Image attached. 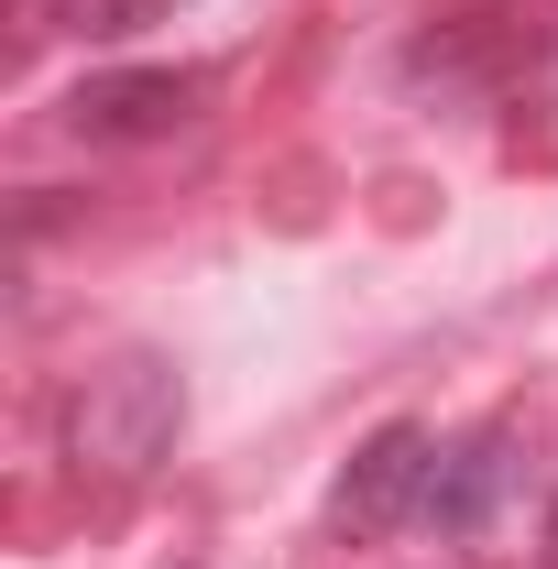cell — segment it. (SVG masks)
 Returning a JSON list of instances; mask_svg holds the SVG:
<instances>
[{
	"mask_svg": "<svg viewBox=\"0 0 558 569\" xmlns=\"http://www.w3.org/2000/svg\"><path fill=\"white\" fill-rule=\"evenodd\" d=\"M165 438H176V372H165L153 351L99 361V372L67 395V460H77V471H99V482L153 471Z\"/></svg>",
	"mask_w": 558,
	"mask_h": 569,
	"instance_id": "1",
	"label": "cell"
},
{
	"mask_svg": "<svg viewBox=\"0 0 558 569\" xmlns=\"http://www.w3.org/2000/svg\"><path fill=\"white\" fill-rule=\"evenodd\" d=\"M427 482H438V438H427V427H383V438L340 471L329 526H340V537H395V526L427 503Z\"/></svg>",
	"mask_w": 558,
	"mask_h": 569,
	"instance_id": "2",
	"label": "cell"
},
{
	"mask_svg": "<svg viewBox=\"0 0 558 569\" xmlns=\"http://www.w3.org/2000/svg\"><path fill=\"white\" fill-rule=\"evenodd\" d=\"M198 110V77H176V67H153V77H88L67 99V121L88 142H142V132H176Z\"/></svg>",
	"mask_w": 558,
	"mask_h": 569,
	"instance_id": "3",
	"label": "cell"
},
{
	"mask_svg": "<svg viewBox=\"0 0 558 569\" xmlns=\"http://www.w3.org/2000/svg\"><path fill=\"white\" fill-rule=\"evenodd\" d=\"M77 22H88V33H132V22H153V11H165V0H67Z\"/></svg>",
	"mask_w": 558,
	"mask_h": 569,
	"instance_id": "4",
	"label": "cell"
},
{
	"mask_svg": "<svg viewBox=\"0 0 558 569\" xmlns=\"http://www.w3.org/2000/svg\"><path fill=\"white\" fill-rule=\"evenodd\" d=\"M548 569H558V503H548Z\"/></svg>",
	"mask_w": 558,
	"mask_h": 569,
	"instance_id": "5",
	"label": "cell"
}]
</instances>
